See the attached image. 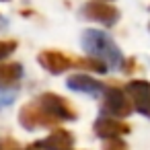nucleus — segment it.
Returning <instances> with one entry per match:
<instances>
[{
    "mask_svg": "<svg viewBox=\"0 0 150 150\" xmlns=\"http://www.w3.org/2000/svg\"><path fill=\"white\" fill-rule=\"evenodd\" d=\"M82 13H84L86 19H93V21L103 23L107 27L117 21V11L111 8V6H107V4H103V2H91V4H86L82 8Z\"/></svg>",
    "mask_w": 150,
    "mask_h": 150,
    "instance_id": "nucleus-2",
    "label": "nucleus"
},
{
    "mask_svg": "<svg viewBox=\"0 0 150 150\" xmlns=\"http://www.w3.org/2000/svg\"><path fill=\"white\" fill-rule=\"evenodd\" d=\"M15 47H17V45H15V41H0V58L8 56Z\"/></svg>",
    "mask_w": 150,
    "mask_h": 150,
    "instance_id": "nucleus-3",
    "label": "nucleus"
},
{
    "mask_svg": "<svg viewBox=\"0 0 150 150\" xmlns=\"http://www.w3.org/2000/svg\"><path fill=\"white\" fill-rule=\"evenodd\" d=\"M82 43H84V50H86L91 56L105 60L111 68H119V66H121V62H123L121 52L117 50L115 41H113L105 31L88 29V31L82 35Z\"/></svg>",
    "mask_w": 150,
    "mask_h": 150,
    "instance_id": "nucleus-1",
    "label": "nucleus"
}]
</instances>
